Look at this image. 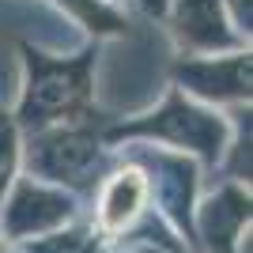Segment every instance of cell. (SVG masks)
<instances>
[{"label": "cell", "mask_w": 253, "mask_h": 253, "mask_svg": "<svg viewBox=\"0 0 253 253\" xmlns=\"http://www.w3.org/2000/svg\"><path fill=\"white\" fill-rule=\"evenodd\" d=\"M23 53V91L15 106L19 132H42L53 125L102 121L95 110V61L98 45H84L72 57H53L31 42H19Z\"/></svg>", "instance_id": "cell-1"}, {"label": "cell", "mask_w": 253, "mask_h": 253, "mask_svg": "<svg viewBox=\"0 0 253 253\" xmlns=\"http://www.w3.org/2000/svg\"><path fill=\"white\" fill-rule=\"evenodd\" d=\"M227 136H231L227 117L215 114L211 106H201L193 98H185L178 87H170L167 98L155 110L132 117V121H114V125L102 128L106 148H121V144H136V140H144V144H167L170 151L201 159L204 167L223 163Z\"/></svg>", "instance_id": "cell-2"}, {"label": "cell", "mask_w": 253, "mask_h": 253, "mask_svg": "<svg viewBox=\"0 0 253 253\" xmlns=\"http://www.w3.org/2000/svg\"><path fill=\"white\" fill-rule=\"evenodd\" d=\"M102 121L84 125H53L42 132H27L23 140V163L31 167V178L57 185L64 193H91L110 174L114 159L102 144Z\"/></svg>", "instance_id": "cell-3"}, {"label": "cell", "mask_w": 253, "mask_h": 253, "mask_svg": "<svg viewBox=\"0 0 253 253\" xmlns=\"http://www.w3.org/2000/svg\"><path fill=\"white\" fill-rule=\"evenodd\" d=\"M72 219H76V197L38 178H15L8 197L0 201V234L8 242L45 238V234L68 227Z\"/></svg>", "instance_id": "cell-4"}, {"label": "cell", "mask_w": 253, "mask_h": 253, "mask_svg": "<svg viewBox=\"0 0 253 253\" xmlns=\"http://www.w3.org/2000/svg\"><path fill=\"white\" fill-rule=\"evenodd\" d=\"M170 80L185 98L201 106H246L253 84L250 49L215 53V57H181L170 64Z\"/></svg>", "instance_id": "cell-5"}, {"label": "cell", "mask_w": 253, "mask_h": 253, "mask_svg": "<svg viewBox=\"0 0 253 253\" xmlns=\"http://www.w3.org/2000/svg\"><path fill=\"white\" fill-rule=\"evenodd\" d=\"M170 34L189 57H215V53L250 49V38L234 31L219 0H170L167 15Z\"/></svg>", "instance_id": "cell-6"}, {"label": "cell", "mask_w": 253, "mask_h": 253, "mask_svg": "<svg viewBox=\"0 0 253 253\" xmlns=\"http://www.w3.org/2000/svg\"><path fill=\"white\" fill-rule=\"evenodd\" d=\"M132 163L148 174L151 193L159 189L163 211L174 219V227L193 242V193H197V167H193V159L167 155V151H155V155L151 151H136Z\"/></svg>", "instance_id": "cell-7"}, {"label": "cell", "mask_w": 253, "mask_h": 253, "mask_svg": "<svg viewBox=\"0 0 253 253\" xmlns=\"http://www.w3.org/2000/svg\"><path fill=\"white\" fill-rule=\"evenodd\" d=\"M148 201H151V185H148V174L125 159L121 167H114L98 181V231L106 234H125L132 223L148 211Z\"/></svg>", "instance_id": "cell-8"}, {"label": "cell", "mask_w": 253, "mask_h": 253, "mask_svg": "<svg viewBox=\"0 0 253 253\" xmlns=\"http://www.w3.org/2000/svg\"><path fill=\"white\" fill-rule=\"evenodd\" d=\"M201 238L211 253H250V185L227 181L204 201Z\"/></svg>", "instance_id": "cell-9"}, {"label": "cell", "mask_w": 253, "mask_h": 253, "mask_svg": "<svg viewBox=\"0 0 253 253\" xmlns=\"http://www.w3.org/2000/svg\"><path fill=\"white\" fill-rule=\"evenodd\" d=\"M23 167V132L15 125V117L0 110V201L8 197L11 181L19 178Z\"/></svg>", "instance_id": "cell-10"}, {"label": "cell", "mask_w": 253, "mask_h": 253, "mask_svg": "<svg viewBox=\"0 0 253 253\" xmlns=\"http://www.w3.org/2000/svg\"><path fill=\"white\" fill-rule=\"evenodd\" d=\"M91 246V231L87 227H61V231L27 242V253H87Z\"/></svg>", "instance_id": "cell-11"}, {"label": "cell", "mask_w": 253, "mask_h": 253, "mask_svg": "<svg viewBox=\"0 0 253 253\" xmlns=\"http://www.w3.org/2000/svg\"><path fill=\"white\" fill-rule=\"evenodd\" d=\"M167 4H170V0H140V8L148 11V15H159V19L167 15Z\"/></svg>", "instance_id": "cell-12"}, {"label": "cell", "mask_w": 253, "mask_h": 253, "mask_svg": "<svg viewBox=\"0 0 253 253\" xmlns=\"http://www.w3.org/2000/svg\"><path fill=\"white\" fill-rule=\"evenodd\" d=\"M0 253H11V246H8V238L0 234Z\"/></svg>", "instance_id": "cell-13"}]
</instances>
